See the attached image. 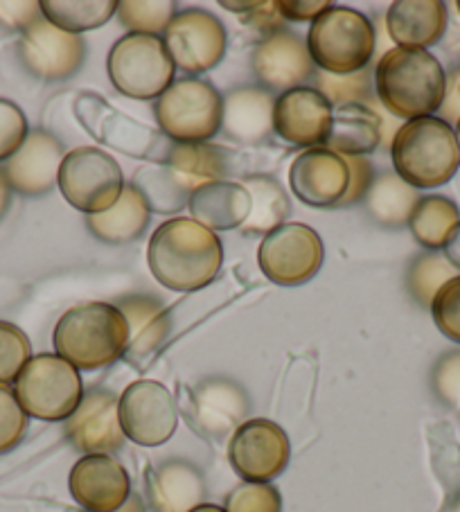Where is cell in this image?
Segmentation results:
<instances>
[{
  "label": "cell",
  "instance_id": "26",
  "mask_svg": "<svg viewBox=\"0 0 460 512\" xmlns=\"http://www.w3.org/2000/svg\"><path fill=\"white\" fill-rule=\"evenodd\" d=\"M192 219L208 231H235L251 213V197L240 181H217L190 194Z\"/></svg>",
  "mask_w": 460,
  "mask_h": 512
},
{
  "label": "cell",
  "instance_id": "11",
  "mask_svg": "<svg viewBox=\"0 0 460 512\" xmlns=\"http://www.w3.org/2000/svg\"><path fill=\"white\" fill-rule=\"evenodd\" d=\"M125 436L140 447L165 445L179 427V409L172 393L154 379L129 384L118 404Z\"/></svg>",
  "mask_w": 460,
  "mask_h": 512
},
{
  "label": "cell",
  "instance_id": "38",
  "mask_svg": "<svg viewBox=\"0 0 460 512\" xmlns=\"http://www.w3.org/2000/svg\"><path fill=\"white\" fill-rule=\"evenodd\" d=\"M32 359V343L19 325L0 321V384L16 382L25 364Z\"/></svg>",
  "mask_w": 460,
  "mask_h": 512
},
{
  "label": "cell",
  "instance_id": "49",
  "mask_svg": "<svg viewBox=\"0 0 460 512\" xmlns=\"http://www.w3.org/2000/svg\"><path fill=\"white\" fill-rule=\"evenodd\" d=\"M445 258L460 271V226L456 228V233L451 235V240L445 246Z\"/></svg>",
  "mask_w": 460,
  "mask_h": 512
},
{
  "label": "cell",
  "instance_id": "15",
  "mask_svg": "<svg viewBox=\"0 0 460 512\" xmlns=\"http://www.w3.org/2000/svg\"><path fill=\"white\" fill-rule=\"evenodd\" d=\"M334 107L312 86H298L276 97L273 131L289 145L325 147Z\"/></svg>",
  "mask_w": 460,
  "mask_h": 512
},
{
  "label": "cell",
  "instance_id": "51",
  "mask_svg": "<svg viewBox=\"0 0 460 512\" xmlns=\"http://www.w3.org/2000/svg\"><path fill=\"white\" fill-rule=\"evenodd\" d=\"M118 512H145V506H143V501H140L138 494H131L125 506H122Z\"/></svg>",
  "mask_w": 460,
  "mask_h": 512
},
{
  "label": "cell",
  "instance_id": "19",
  "mask_svg": "<svg viewBox=\"0 0 460 512\" xmlns=\"http://www.w3.org/2000/svg\"><path fill=\"white\" fill-rule=\"evenodd\" d=\"M120 397L111 391H91L82 397L77 411L66 420L70 445L86 454H111L125 445V431L118 413Z\"/></svg>",
  "mask_w": 460,
  "mask_h": 512
},
{
  "label": "cell",
  "instance_id": "35",
  "mask_svg": "<svg viewBox=\"0 0 460 512\" xmlns=\"http://www.w3.org/2000/svg\"><path fill=\"white\" fill-rule=\"evenodd\" d=\"M134 188L143 194V199L147 201V206L152 213H161V215L179 213L185 203L190 201L188 194H183L179 185L174 183L165 163L140 167L136 172Z\"/></svg>",
  "mask_w": 460,
  "mask_h": 512
},
{
  "label": "cell",
  "instance_id": "33",
  "mask_svg": "<svg viewBox=\"0 0 460 512\" xmlns=\"http://www.w3.org/2000/svg\"><path fill=\"white\" fill-rule=\"evenodd\" d=\"M41 14L55 28L82 37V32L109 23L118 14V3L115 0H43Z\"/></svg>",
  "mask_w": 460,
  "mask_h": 512
},
{
  "label": "cell",
  "instance_id": "6",
  "mask_svg": "<svg viewBox=\"0 0 460 512\" xmlns=\"http://www.w3.org/2000/svg\"><path fill=\"white\" fill-rule=\"evenodd\" d=\"M14 395L28 416L46 422L68 420L84 397L79 370L59 355H34L14 382Z\"/></svg>",
  "mask_w": 460,
  "mask_h": 512
},
{
  "label": "cell",
  "instance_id": "14",
  "mask_svg": "<svg viewBox=\"0 0 460 512\" xmlns=\"http://www.w3.org/2000/svg\"><path fill=\"white\" fill-rule=\"evenodd\" d=\"M19 57L28 73L43 82L73 77L86 59V43L79 34H68L46 19H39L23 32Z\"/></svg>",
  "mask_w": 460,
  "mask_h": 512
},
{
  "label": "cell",
  "instance_id": "13",
  "mask_svg": "<svg viewBox=\"0 0 460 512\" xmlns=\"http://www.w3.org/2000/svg\"><path fill=\"white\" fill-rule=\"evenodd\" d=\"M291 456L285 429L267 418L246 420L228 445L233 470L251 483H269L287 470Z\"/></svg>",
  "mask_w": 460,
  "mask_h": 512
},
{
  "label": "cell",
  "instance_id": "1",
  "mask_svg": "<svg viewBox=\"0 0 460 512\" xmlns=\"http://www.w3.org/2000/svg\"><path fill=\"white\" fill-rule=\"evenodd\" d=\"M224 262L219 237L190 217H174L154 231L147 246L152 276L172 291H197L217 278Z\"/></svg>",
  "mask_w": 460,
  "mask_h": 512
},
{
  "label": "cell",
  "instance_id": "27",
  "mask_svg": "<svg viewBox=\"0 0 460 512\" xmlns=\"http://www.w3.org/2000/svg\"><path fill=\"white\" fill-rule=\"evenodd\" d=\"M165 167L181 192L190 197L194 190L203 188V185L224 181V176L228 174V154L226 149L210 143H176L167 152Z\"/></svg>",
  "mask_w": 460,
  "mask_h": 512
},
{
  "label": "cell",
  "instance_id": "20",
  "mask_svg": "<svg viewBox=\"0 0 460 512\" xmlns=\"http://www.w3.org/2000/svg\"><path fill=\"white\" fill-rule=\"evenodd\" d=\"M251 66L255 77L267 91L287 93L314 75V61L309 57L307 41L289 30H280L262 39L253 50Z\"/></svg>",
  "mask_w": 460,
  "mask_h": 512
},
{
  "label": "cell",
  "instance_id": "37",
  "mask_svg": "<svg viewBox=\"0 0 460 512\" xmlns=\"http://www.w3.org/2000/svg\"><path fill=\"white\" fill-rule=\"evenodd\" d=\"M373 73L370 68L350 75H330L318 70L316 91L321 93L334 109L348 107V104H364L373 95Z\"/></svg>",
  "mask_w": 460,
  "mask_h": 512
},
{
  "label": "cell",
  "instance_id": "47",
  "mask_svg": "<svg viewBox=\"0 0 460 512\" xmlns=\"http://www.w3.org/2000/svg\"><path fill=\"white\" fill-rule=\"evenodd\" d=\"M438 118L447 125H456L460 120V66H454L445 75V100L440 104Z\"/></svg>",
  "mask_w": 460,
  "mask_h": 512
},
{
  "label": "cell",
  "instance_id": "54",
  "mask_svg": "<svg viewBox=\"0 0 460 512\" xmlns=\"http://www.w3.org/2000/svg\"><path fill=\"white\" fill-rule=\"evenodd\" d=\"M454 131H456V140H458V147H460V120L456 122V129Z\"/></svg>",
  "mask_w": 460,
  "mask_h": 512
},
{
  "label": "cell",
  "instance_id": "36",
  "mask_svg": "<svg viewBox=\"0 0 460 512\" xmlns=\"http://www.w3.org/2000/svg\"><path fill=\"white\" fill-rule=\"evenodd\" d=\"M179 5L174 0H125L118 3V19L131 34L165 32L167 25L176 19Z\"/></svg>",
  "mask_w": 460,
  "mask_h": 512
},
{
  "label": "cell",
  "instance_id": "8",
  "mask_svg": "<svg viewBox=\"0 0 460 512\" xmlns=\"http://www.w3.org/2000/svg\"><path fill=\"white\" fill-rule=\"evenodd\" d=\"M156 120L167 138L179 145L208 143L221 129L224 97L197 77L176 79L156 102Z\"/></svg>",
  "mask_w": 460,
  "mask_h": 512
},
{
  "label": "cell",
  "instance_id": "29",
  "mask_svg": "<svg viewBox=\"0 0 460 512\" xmlns=\"http://www.w3.org/2000/svg\"><path fill=\"white\" fill-rule=\"evenodd\" d=\"M382 140V120L366 104H348L334 109L332 129L325 147L341 156H366Z\"/></svg>",
  "mask_w": 460,
  "mask_h": 512
},
{
  "label": "cell",
  "instance_id": "46",
  "mask_svg": "<svg viewBox=\"0 0 460 512\" xmlns=\"http://www.w3.org/2000/svg\"><path fill=\"white\" fill-rule=\"evenodd\" d=\"M244 21L249 28L267 34V37L280 30H287L285 19H282V14L278 10V3H273V0H267V3H251L249 12L244 14Z\"/></svg>",
  "mask_w": 460,
  "mask_h": 512
},
{
  "label": "cell",
  "instance_id": "4",
  "mask_svg": "<svg viewBox=\"0 0 460 512\" xmlns=\"http://www.w3.org/2000/svg\"><path fill=\"white\" fill-rule=\"evenodd\" d=\"M391 158L395 174L411 188H440L454 179L460 167L456 131L438 116L404 122L393 136Z\"/></svg>",
  "mask_w": 460,
  "mask_h": 512
},
{
  "label": "cell",
  "instance_id": "55",
  "mask_svg": "<svg viewBox=\"0 0 460 512\" xmlns=\"http://www.w3.org/2000/svg\"><path fill=\"white\" fill-rule=\"evenodd\" d=\"M456 7H458V14H460V0H458V3H456Z\"/></svg>",
  "mask_w": 460,
  "mask_h": 512
},
{
  "label": "cell",
  "instance_id": "53",
  "mask_svg": "<svg viewBox=\"0 0 460 512\" xmlns=\"http://www.w3.org/2000/svg\"><path fill=\"white\" fill-rule=\"evenodd\" d=\"M447 512H460V492L456 494L454 499H451V503H449V510Z\"/></svg>",
  "mask_w": 460,
  "mask_h": 512
},
{
  "label": "cell",
  "instance_id": "25",
  "mask_svg": "<svg viewBox=\"0 0 460 512\" xmlns=\"http://www.w3.org/2000/svg\"><path fill=\"white\" fill-rule=\"evenodd\" d=\"M147 497L156 512H192L206 497V483L192 463L172 458L149 470Z\"/></svg>",
  "mask_w": 460,
  "mask_h": 512
},
{
  "label": "cell",
  "instance_id": "7",
  "mask_svg": "<svg viewBox=\"0 0 460 512\" xmlns=\"http://www.w3.org/2000/svg\"><path fill=\"white\" fill-rule=\"evenodd\" d=\"M106 70L115 91L131 100H158L174 84L176 75L161 37L131 32L113 43Z\"/></svg>",
  "mask_w": 460,
  "mask_h": 512
},
{
  "label": "cell",
  "instance_id": "9",
  "mask_svg": "<svg viewBox=\"0 0 460 512\" xmlns=\"http://www.w3.org/2000/svg\"><path fill=\"white\" fill-rule=\"evenodd\" d=\"M57 185L70 206L91 217L115 206L125 190V174L104 149L77 147L61 163Z\"/></svg>",
  "mask_w": 460,
  "mask_h": 512
},
{
  "label": "cell",
  "instance_id": "17",
  "mask_svg": "<svg viewBox=\"0 0 460 512\" xmlns=\"http://www.w3.org/2000/svg\"><path fill=\"white\" fill-rule=\"evenodd\" d=\"M251 400L244 388L226 377H210L192 388L190 422L206 438H224L240 429L249 416Z\"/></svg>",
  "mask_w": 460,
  "mask_h": 512
},
{
  "label": "cell",
  "instance_id": "45",
  "mask_svg": "<svg viewBox=\"0 0 460 512\" xmlns=\"http://www.w3.org/2000/svg\"><path fill=\"white\" fill-rule=\"evenodd\" d=\"M43 19L41 14V3H34V0H25V3H0V25L5 30H19L25 32L30 25Z\"/></svg>",
  "mask_w": 460,
  "mask_h": 512
},
{
  "label": "cell",
  "instance_id": "16",
  "mask_svg": "<svg viewBox=\"0 0 460 512\" xmlns=\"http://www.w3.org/2000/svg\"><path fill=\"white\" fill-rule=\"evenodd\" d=\"M289 185L305 206L336 208L350 188L348 163L327 147L305 149L289 167Z\"/></svg>",
  "mask_w": 460,
  "mask_h": 512
},
{
  "label": "cell",
  "instance_id": "18",
  "mask_svg": "<svg viewBox=\"0 0 460 512\" xmlns=\"http://www.w3.org/2000/svg\"><path fill=\"white\" fill-rule=\"evenodd\" d=\"M68 488L86 512H118L131 497L129 474L111 454L79 458L70 470Z\"/></svg>",
  "mask_w": 460,
  "mask_h": 512
},
{
  "label": "cell",
  "instance_id": "22",
  "mask_svg": "<svg viewBox=\"0 0 460 512\" xmlns=\"http://www.w3.org/2000/svg\"><path fill=\"white\" fill-rule=\"evenodd\" d=\"M273 107L276 97L267 88L242 86L224 97L221 129L242 145L264 143L273 134Z\"/></svg>",
  "mask_w": 460,
  "mask_h": 512
},
{
  "label": "cell",
  "instance_id": "28",
  "mask_svg": "<svg viewBox=\"0 0 460 512\" xmlns=\"http://www.w3.org/2000/svg\"><path fill=\"white\" fill-rule=\"evenodd\" d=\"M147 201L134 185H125L115 206L100 215L86 217V228L106 244H129L145 233L149 224Z\"/></svg>",
  "mask_w": 460,
  "mask_h": 512
},
{
  "label": "cell",
  "instance_id": "40",
  "mask_svg": "<svg viewBox=\"0 0 460 512\" xmlns=\"http://www.w3.org/2000/svg\"><path fill=\"white\" fill-rule=\"evenodd\" d=\"M25 429H28V413L23 411L12 388L0 384V454L21 443Z\"/></svg>",
  "mask_w": 460,
  "mask_h": 512
},
{
  "label": "cell",
  "instance_id": "32",
  "mask_svg": "<svg viewBox=\"0 0 460 512\" xmlns=\"http://www.w3.org/2000/svg\"><path fill=\"white\" fill-rule=\"evenodd\" d=\"M406 226L415 242L424 249L440 251L445 249L460 226V210L454 201L442 194H429V197H420Z\"/></svg>",
  "mask_w": 460,
  "mask_h": 512
},
{
  "label": "cell",
  "instance_id": "48",
  "mask_svg": "<svg viewBox=\"0 0 460 512\" xmlns=\"http://www.w3.org/2000/svg\"><path fill=\"white\" fill-rule=\"evenodd\" d=\"M330 3H325V0H282L278 3V10L282 14V19L285 21H296V23H303V21H316L318 16H321Z\"/></svg>",
  "mask_w": 460,
  "mask_h": 512
},
{
  "label": "cell",
  "instance_id": "31",
  "mask_svg": "<svg viewBox=\"0 0 460 512\" xmlns=\"http://www.w3.org/2000/svg\"><path fill=\"white\" fill-rule=\"evenodd\" d=\"M420 192L411 188L393 172L379 174L366 194V210L384 228L406 226L413 208L418 206Z\"/></svg>",
  "mask_w": 460,
  "mask_h": 512
},
{
  "label": "cell",
  "instance_id": "5",
  "mask_svg": "<svg viewBox=\"0 0 460 512\" xmlns=\"http://www.w3.org/2000/svg\"><path fill=\"white\" fill-rule=\"evenodd\" d=\"M375 46L373 23L352 7L330 5L307 32L309 57L314 66L330 75H350L368 68Z\"/></svg>",
  "mask_w": 460,
  "mask_h": 512
},
{
  "label": "cell",
  "instance_id": "44",
  "mask_svg": "<svg viewBox=\"0 0 460 512\" xmlns=\"http://www.w3.org/2000/svg\"><path fill=\"white\" fill-rule=\"evenodd\" d=\"M350 170V188L345 192L341 206H352L361 199H366L370 185L375 181V167L368 161V156H343Z\"/></svg>",
  "mask_w": 460,
  "mask_h": 512
},
{
  "label": "cell",
  "instance_id": "42",
  "mask_svg": "<svg viewBox=\"0 0 460 512\" xmlns=\"http://www.w3.org/2000/svg\"><path fill=\"white\" fill-rule=\"evenodd\" d=\"M28 134V118H25L19 104L0 97V161H10Z\"/></svg>",
  "mask_w": 460,
  "mask_h": 512
},
{
  "label": "cell",
  "instance_id": "12",
  "mask_svg": "<svg viewBox=\"0 0 460 512\" xmlns=\"http://www.w3.org/2000/svg\"><path fill=\"white\" fill-rule=\"evenodd\" d=\"M163 34L174 66L188 75L208 73L219 66L228 48L226 28L206 10L179 12Z\"/></svg>",
  "mask_w": 460,
  "mask_h": 512
},
{
  "label": "cell",
  "instance_id": "30",
  "mask_svg": "<svg viewBox=\"0 0 460 512\" xmlns=\"http://www.w3.org/2000/svg\"><path fill=\"white\" fill-rule=\"evenodd\" d=\"M251 197V213L242 224L246 235H269L278 226L287 224L285 219L291 213L289 197L282 185L267 174H251L240 181Z\"/></svg>",
  "mask_w": 460,
  "mask_h": 512
},
{
  "label": "cell",
  "instance_id": "52",
  "mask_svg": "<svg viewBox=\"0 0 460 512\" xmlns=\"http://www.w3.org/2000/svg\"><path fill=\"white\" fill-rule=\"evenodd\" d=\"M192 512H226V510L219 506H212V503H201V506H197Z\"/></svg>",
  "mask_w": 460,
  "mask_h": 512
},
{
  "label": "cell",
  "instance_id": "23",
  "mask_svg": "<svg viewBox=\"0 0 460 512\" xmlns=\"http://www.w3.org/2000/svg\"><path fill=\"white\" fill-rule=\"evenodd\" d=\"M449 23L442 0H397L386 12V28L397 48L424 50L445 37Z\"/></svg>",
  "mask_w": 460,
  "mask_h": 512
},
{
  "label": "cell",
  "instance_id": "3",
  "mask_svg": "<svg viewBox=\"0 0 460 512\" xmlns=\"http://www.w3.org/2000/svg\"><path fill=\"white\" fill-rule=\"evenodd\" d=\"M52 341L57 355L77 370H100L125 357L129 325L118 305L95 300L61 316Z\"/></svg>",
  "mask_w": 460,
  "mask_h": 512
},
{
  "label": "cell",
  "instance_id": "41",
  "mask_svg": "<svg viewBox=\"0 0 460 512\" xmlns=\"http://www.w3.org/2000/svg\"><path fill=\"white\" fill-rule=\"evenodd\" d=\"M431 316L449 341L460 343V276L451 278L431 303Z\"/></svg>",
  "mask_w": 460,
  "mask_h": 512
},
{
  "label": "cell",
  "instance_id": "43",
  "mask_svg": "<svg viewBox=\"0 0 460 512\" xmlns=\"http://www.w3.org/2000/svg\"><path fill=\"white\" fill-rule=\"evenodd\" d=\"M431 386L442 404L460 413V350H451L438 359L431 373Z\"/></svg>",
  "mask_w": 460,
  "mask_h": 512
},
{
  "label": "cell",
  "instance_id": "21",
  "mask_svg": "<svg viewBox=\"0 0 460 512\" xmlns=\"http://www.w3.org/2000/svg\"><path fill=\"white\" fill-rule=\"evenodd\" d=\"M64 158V147L55 136L48 131H32L19 152L5 163L3 172L14 192L23 197H41L57 185Z\"/></svg>",
  "mask_w": 460,
  "mask_h": 512
},
{
  "label": "cell",
  "instance_id": "50",
  "mask_svg": "<svg viewBox=\"0 0 460 512\" xmlns=\"http://www.w3.org/2000/svg\"><path fill=\"white\" fill-rule=\"evenodd\" d=\"M10 201H12V188H10V181H7L5 172L0 170V219L5 217L7 208H10Z\"/></svg>",
  "mask_w": 460,
  "mask_h": 512
},
{
  "label": "cell",
  "instance_id": "10",
  "mask_svg": "<svg viewBox=\"0 0 460 512\" xmlns=\"http://www.w3.org/2000/svg\"><path fill=\"white\" fill-rule=\"evenodd\" d=\"M321 235L307 224H282L264 235L258 262L264 276L280 287H296L312 280L323 267Z\"/></svg>",
  "mask_w": 460,
  "mask_h": 512
},
{
  "label": "cell",
  "instance_id": "39",
  "mask_svg": "<svg viewBox=\"0 0 460 512\" xmlns=\"http://www.w3.org/2000/svg\"><path fill=\"white\" fill-rule=\"evenodd\" d=\"M226 512H282V497L271 483L244 481L228 494Z\"/></svg>",
  "mask_w": 460,
  "mask_h": 512
},
{
  "label": "cell",
  "instance_id": "24",
  "mask_svg": "<svg viewBox=\"0 0 460 512\" xmlns=\"http://www.w3.org/2000/svg\"><path fill=\"white\" fill-rule=\"evenodd\" d=\"M118 310L129 325V346L125 359L134 366H147L170 337V314H167L161 300L152 296L122 298Z\"/></svg>",
  "mask_w": 460,
  "mask_h": 512
},
{
  "label": "cell",
  "instance_id": "34",
  "mask_svg": "<svg viewBox=\"0 0 460 512\" xmlns=\"http://www.w3.org/2000/svg\"><path fill=\"white\" fill-rule=\"evenodd\" d=\"M456 276H460L458 269L445 255L427 251L411 262L409 273H406V289H409L415 303L422 307H431L438 291Z\"/></svg>",
  "mask_w": 460,
  "mask_h": 512
},
{
  "label": "cell",
  "instance_id": "2",
  "mask_svg": "<svg viewBox=\"0 0 460 512\" xmlns=\"http://www.w3.org/2000/svg\"><path fill=\"white\" fill-rule=\"evenodd\" d=\"M375 91L395 118H427L445 100V68L429 50L393 48L379 59Z\"/></svg>",
  "mask_w": 460,
  "mask_h": 512
}]
</instances>
